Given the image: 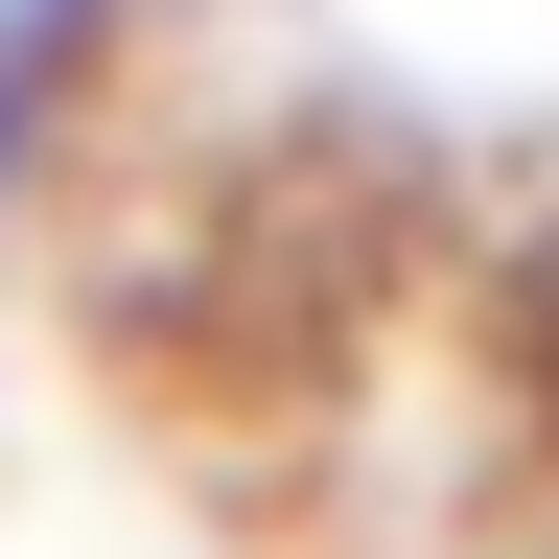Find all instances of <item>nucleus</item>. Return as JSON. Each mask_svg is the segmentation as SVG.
<instances>
[{
  "label": "nucleus",
  "instance_id": "f257e3e1",
  "mask_svg": "<svg viewBox=\"0 0 559 559\" xmlns=\"http://www.w3.org/2000/svg\"><path fill=\"white\" fill-rule=\"evenodd\" d=\"M70 47H117V0H0V210H24L47 117H70Z\"/></svg>",
  "mask_w": 559,
  "mask_h": 559
}]
</instances>
